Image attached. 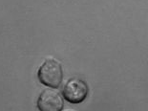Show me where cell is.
Instances as JSON below:
<instances>
[{
	"label": "cell",
	"instance_id": "1",
	"mask_svg": "<svg viewBox=\"0 0 148 111\" xmlns=\"http://www.w3.org/2000/svg\"><path fill=\"white\" fill-rule=\"evenodd\" d=\"M38 81L45 86L58 88L63 79L61 62L53 57H48L37 71Z\"/></svg>",
	"mask_w": 148,
	"mask_h": 111
},
{
	"label": "cell",
	"instance_id": "2",
	"mask_svg": "<svg viewBox=\"0 0 148 111\" xmlns=\"http://www.w3.org/2000/svg\"><path fill=\"white\" fill-rule=\"evenodd\" d=\"M89 93V86L83 79L74 77L65 82L62 88L64 99L70 103H80L86 99Z\"/></svg>",
	"mask_w": 148,
	"mask_h": 111
},
{
	"label": "cell",
	"instance_id": "3",
	"mask_svg": "<svg viewBox=\"0 0 148 111\" xmlns=\"http://www.w3.org/2000/svg\"><path fill=\"white\" fill-rule=\"evenodd\" d=\"M64 101L61 94L55 88L48 87L39 94L36 101L39 111H61L63 109Z\"/></svg>",
	"mask_w": 148,
	"mask_h": 111
},
{
	"label": "cell",
	"instance_id": "4",
	"mask_svg": "<svg viewBox=\"0 0 148 111\" xmlns=\"http://www.w3.org/2000/svg\"><path fill=\"white\" fill-rule=\"evenodd\" d=\"M65 111H75V110H73V109H68V110H65Z\"/></svg>",
	"mask_w": 148,
	"mask_h": 111
}]
</instances>
